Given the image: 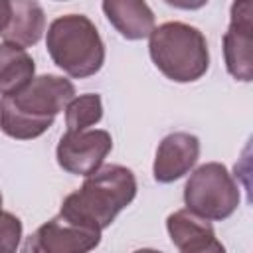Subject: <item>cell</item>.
<instances>
[{
	"label": "cell",
	"instance_id": "1",
	"mask_svg": "<svg viewBox=\"0 0 253 253\" xmlns=\"http://www.w3.org/2000/svg\"><path fill=\"white\" fill-rule=\"evenodd\" d=\"M75 97V85L53 73L34 77L22 91L0 97V130L16 140L42 136Z\"/></svg>",
	"mask_w": 253,
	"mask_h": 253
},
{
	"label": "cell",
	"instance_id": "2",
	"mask_svg": "<svg viewBox=\"0 0 253 253\" xmlns=\"http://www.w3.org/2000/svg\"><path fill=\"white\" fill-rule=\"evenodd\" d=\"M134 196L136 178L132 170L121 164H103L93 174L85 176L79 190L65 196L59 215L75 225L103 231Z\"/></svg>",
	"mask_w": 253,
	"mask_h": 253
},
{
	"label": "cell",
	"instance_id": "3",
	"mask_svg": "<svg viewBox=\"0 0 253 253\" xmlns=\"http://www.w3.org/2000/svg\"><path fill=\"white\" fill-rule=\"evenodd\" d=\"M148 53L156 69L176 83L198 81L210 67L206 36L186 22H164L154 28L148 36Z\"/></svg>",
	"mask_w": 253,
	"mask_h": 253
},
{
	"label": "cell",
	"instance_id": "4",
	"mask_svg": "<svg viewBox=\"0 0 253 253\" xmlns=\"http://www.w3.org/2000/svg\"><path fill=\"white\" fill-rule=\"evenodd\" d=\"M51 61L69 77L85 79L105 63V43L99 30L85 14H63L45 32Z\"/></svg>",
	"mask_w": 253,
	"mask_h": 253
},
{
	"label": "cell",
	"instance_id": "5",
	"mask_svg": "<svg viewBox=\"0 0 253 253\" xmlns=\"http://www.w3.org/2000/svg\"><path fill=\"white\" fill-rule=\"evenodd\" d=\"M239 200V186L221 162L198 166L184 186L186 210L208 221L227 219L237 210Z\"/></svg>",
	"mask_w": 253,
	"mask_h": 253
},
{
	"label": "cell",
	"instance_id": "6",
	"mask_svg": "<svg viewBox=\"0 0 253 253\" xmlns=\"http://www.w3.org/2000/svg\"><path fill=\"white\" fill-rule=\"evenodd\" d=\"M113 148L111 132L103 128L67 130L55 148L57 164L73 176H89L99 170Z\"/></svg>",
	"mask_w": 253,
	"mask_h": 253
},
{
	"label": "cell",
	"instance_id": "7",
	"mask_svg": "<svg viewBox=\"0 0 253 253\" xmlns=\"http://www.w3.org/2000/svg\"><path fill=\"white\" fill-rule=\"evenodd\" d=\"M101 243V231L75 225L59 213L32 231L22 253H89Z\"/></svg>",
	"mask_w": 253,
	"mask_h": 253
},
{
	"label": "cell",
	"instance_id": "8",
	"mask_svg": "<svg viewBox=\"0 0 253 253\" xmlns=\"http://www.w3.org/2000/svg\"><path fill=\"white\" fill-rule=\"evenodd\" d=\"M253 4L233 2L227 32L223 34V59L227 73L243 83L253 79Z\"/></svg>",
	"mask_w": 253,
	"mask_h": 253
},
{
	"label": "cell",
	"instance_id": "9",
	"mask_svg": "<svg viewBox=\"0 0 253 253\" xmlns=\"http://www.w3.org/2000/svg\"><path fill=\"white\" fill-rule=\"evenodd\" d=\"M200 158V138L190 132H170L166 134L154 156L152 174L160 184H170L186 176Z\"/></svg>",
	"mask_w": 253,
	"mask_h": 253
},
{
	"label": "cell",
	"instance_id": "10",
	"mask_svg": "<svg viewBox=\"0 0 253 253\" xmlns=\"http://www.w3.org/2000/svg\"><path fill=\"white\" fill-rule=\"evenodd\" d=\"M111 26L130 42L144 40L154 30V12L140 0H105L101 4Z\"/></svg>",
	"mask_w": 253,
	"mask_h": 253
},
{
	"label": "cell",
	"instance_id": "11",
	"mask_svg": "<svg viewBox=\"0 0 253 253\" xmlns=\"http://www.w3.org/2000/svg\"><path fill=\"white\" fill-rule=\"evenodd\" d=\"M45 32V14L43 8L34 0H16L12 2V14L8 26L0 34L6 43L18 47L36 45Z\"/></svg>",
	"mask_w": 253,
	"mask_h": 253
},
{
	"label": "cell",
	"instance_id": "12",
	"mask_svg": "<svg viewBox=\"0 0 253 253\" xmlns=\"http://www.w3.org/2000/svg\"><path fill=\"white\" fill-rule=\"evenodd\" d=\"M166 229L170 235V241L180 249V251H188V249H196L202 247L206 243H210L211 239H215V231L213 225L196 215L190 210H176L174 213H170L166 217Z\"/></svg>",
	"mask_w": 253,
	"mask_h": 253
},
{
	"label": "cell",
	"instance_id": "13",
	"mask_svg": "<svg viewBox=\"0 0 253 253\" xmlns=\"http://www.w3.org/2000/svg\"><path fill=\"white\" fill-rule=\"evenodd\" d=\"M36 77V63L32 55L18 45L0 43V95H14L22 91Z\"/></svg>",
	"mask_w": 253,
	"mask_h": 253
},
{
	"label": "cell",
	"instance_id": "14",
	"mask_svg": "<svg viewBox=\"0 0 253 253\" xmlns=\"http://www.w3.org/2000/svg\"><path fill=\"white\" fill-rule=\"evenodd\" d=\"M63 111L67 130H87L103 119V101L97 93H85L73 97Z\"/></svg>",
	"mask_w": 253,
	"mask_h": 253
},
{
	"label": "cell",
	"instance_id": "15",
	"mask_svg": "<svg viewBox=\"0 0 253 253\" xmlns=\"http://www.w3.org/2000/svg\"><path fill=\"white\" fill-rule=\"evenodd\" d=\"M22 241V221L10 211H0V253H16Z\"/></svg>",
	"mask_w": 253,
	"mask_h": 253
},
{
	"label": "cell",
	"instance_id": "16",
	"mask_svg": "<svg viewBox=\"0 0 253 253\" xmlns=\"http://www.w3.org/2000/svg\"><path fill=\"white\" fill-rule=\"evenodd\" d=\"M180 253H225V247H223L221 241L211 239L210 243H206V245H202V247L188 249V251H180Z\"/></svg>",
	"mask_w": 253,
	"mask_h": 253
},
{
	"label": "cell",
	"instance_id": "17",
	"mask_svg": "<svg viewBox=\"0 0 253 253\" xmlns=\"http://www.w3.org/2000/svg\"><path fill=\"white\" fill-rule=\"evenodd\" d=\"M10 14H12V2H8V0H0V34H2L4 28L8 26Z\"/></svg>",
	"mask_w": 253,
	"mask_h": 253
},
{
	"label": "cell",
	"instance_id": "18",
	"mask_svg": "<svg viewBox=\"0 0 253 253\" xmlns=\"http://www.w3.org/2000/svg\"><path fill=\"white\" fill-rule=\"evenodd\" d=\"M132 253H162V251H156V249H150V247H142V249H136Z\"/></svg>",
	"mask_w": 253,
	"mask_h": 253
},
{
	"label": "cell",
	"instance_id": "19",
	"mask_svg": "<svg viewBox=\"0 0 253 253\" xmlns=\"http://www.w3.org/2000/svg\"><path fill=\"white\" fill-rule=\"evenodd\" d=\"M0 211H2V194H0Z\"/></svg>",
	"mask_w": 253,
	"mask_h": 253
}]
</instances>
